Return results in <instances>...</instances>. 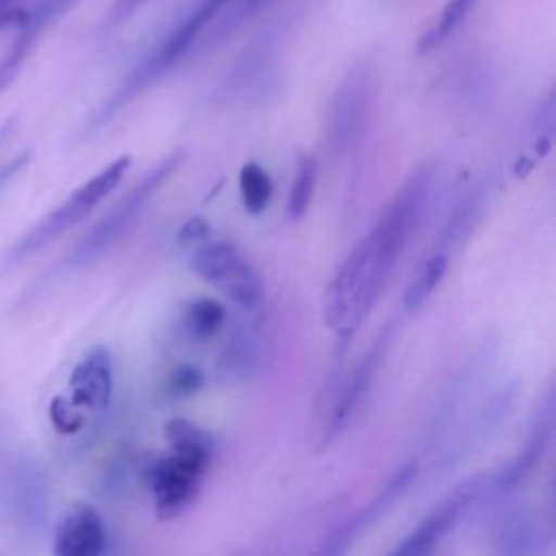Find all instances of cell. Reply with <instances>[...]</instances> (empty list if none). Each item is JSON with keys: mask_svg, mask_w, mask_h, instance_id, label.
<instances>
[{"mask_svg": "<svg viewBox=\"0 0 556 556\" xmlns=\"http://www.w3.org/2000/svg\"><path fill=\"white\" fill-rule=\"evenodd\" d=\"M374 96V74L367 63L354 65L339 85L328 109V148H348L361 132Z\"/></svg>", "mask_w": 556, "mask_h": 556, "instance_id": "8", "label": "cell"}, {"mask_svg": "<svg viewBox=\"0 0 556 556\" xmlns=\"http://www.w3.org/2000/svg\"><path fill=\"white\" fill-rule=\"evenodd\" d=\"M198 384H200V374L195 369H182L180 376H176V380H174V387L182 389L185 393L193 391Z\"/></svg>", "mask_w": 556, "mask_h": 556, "instance_id": "26", "label": "cell"}, {"mask_svg": "<svg viewBox=\"0 0 556 556\" xmlns=\"http://www.w3.org/2000/svg\"><path fill=\"white\" fill-rule=\"evenodd\" d=\"M552 434H554V402H552V395H547L539 408V415L534 417V421L530 426L523 447L508 463V467L502 469V473L497 478L500 491L517 489L534 473L536 465L541 463V458L545 456V452L552 443Z\"/></svg>", "mask_w": 556, "mask_h": 556, "instance_id": "14", "label": "cell"}, {"mask_svg": "<svg viewBox=\"0 0 556 556\" xmlns=\"http://www.w3.org/2000/svg\"><path fill=\"white\" fill-rule=\"evenodd\" d=\"M206 235H208V224H206L204 219H200V217H193V219H189V222L182 226L178 239H180L182 243H200Z\"/></svg>", "mask_w": 556, "mask_h": 556, "instance_id": "24", "label": "cell"}, {"mask_svg": "<svg viewBox=\"0 0 556 556\" xmlns=\"http://www.w3.org/2000/svg\"><path fill=\"white\" fill-rule=\"evenodd\" d=\"M185 161L182 150L169 152L165 159L159 161L139 182H135L124 198L113 204V208L70 250V254L63 258V269H78L87 263L96 261L102 252H106L119 237L126 235V230L137 222L143 206L150 202V198L163 187V182L178 172V167Z\"/></svg>", "mask_w": 556, "mask_h": 556, "instance_id": "4", "label": "cell"}, {"mask_svg": "<svg viewBox=\"0 0 556 556\" xmlns=\"http://www.w3.org/2000/svg\"><path fill=\"white\" fill-rule=\"evenodd\" d=\"M315 182H317V161H315V156L304 154L298 161L295 178H293L289 200H287V213L291 219H300L308 211L313 191H315Z\"/></svg>", "mask_w": 556, "mask_h": 556, "instance_id": "19", "label": "cell"}, {"mask_svg": "<svg viewBox=\"0 0 556 556\" xmlns=\"http://www.w3.org/2000/svg\"><path fill=\"white\" fill-rule=\"evenodd\" d=\"M391 326H387L378 339L374 341V345L369 348V352L356 363V367L350 371V376L345 378V384L341 389V395L330 413V419H328V430H326V443L337 437L348 424L350 419L354 417V413L358 410L361 402L365 400L380 365H382V358L387 354V348H389V341H391Z\"/></svg>", "mask_w": 556, "mask_h": 556, "instance_id": "10", "label": "cell"}, {"mask_svg": "<svg viewBox=\"0 0 556 556\" xmlns=\"http://www.w3.org/2000/svg\"><path fill=\"white\" fill-rule=\"evenodd\" d=\"M163 432H165L169 447L176 452L200 454L206 458H211V454H213V439L208 437V432L187 419H169L165 424Z\"/></svg>", "mask_w": 556, "mask_h": 556, "instance_id": "18", "label": "cell"}, {"mask_svg": "<svg viewBox=\"0 0 556 556\" xmlns=\"http://www.w3.org/2000/svg\"><path fill=\"white\" fill-rule=\"evenodd\" d=\"M271 0H235L228 9H226V24L228 26H224V30L226 28H230L232 24H239V22H243V20H248V17H252L254 13H258L265 4H269ZM222 30V33H224Z\"/></svg>", "mask_w": 556, "mask_h": 556, "instance_id": "22", "label": "cell"}, {"mask_svg": "<svg viewBox=\"0 0 556 556\" xmlns=\"http://www.w3.org/2000/svg\"><path fill=\"white\" fill-rule=\"evenodd\" d=\"M9 130H11V126H9V124H4V126L0 128V146L4 143V139H9Z\"/></svg>", "mask_w": 556, "mask_h": 556, "instance_id": "27", "label": "cell"}, {"mask_svg": "<svg viewBox=\"0 0 556 556\" xmlns=\"http://www.w3.org/2000/svg\"><path fill=\"white\" fill-rule=\"evenodd\" d=\"M206 463V456L172 450L169 456L161 458L152 467L150 486L156 502V515L161 519L180 515L193 502Z\"/></svg>", "mask_w": 556, "mask_h": 556, "instance_id": "7", "label": "cell"}, {"mask_svg": "<svg viewBox=\"0 0 556 556\" xmlns=\"http://www.w3.org/2000/svg\"><path fill=\"white\" fill-rule=\"evenodd\" d=\"M191 254V269L243 308H258L265 287L250 261L226 241H200Z\"/></svg>", "mask_w": 556, "mask_h": 556, "instance_id": "5", "label": "cell"}, {"mask_svg": "<svg viewBox=\"0 0 556 556\" xmlns=\"http://www.w3.org/2000/svg\"><path fill=\"white\" fill-rule=\"evenodd\" d=\"M239 191L245 211L250 215H261L271 200V178L261 165L245 163L239 172Z\"/></svg>", "mask_w": 556, "mask_h": 556, "instance_id": "17", "label": "cell"}, {"mask_svg": "<svg viewBox=\"0 0 556 556\" xmlns=\"http://www.w3.org/2000/svg\"><path fill=\"white\" fill-rule=\"evenodd\" d=\"M35 0H0V33L17 28Z\"/></svg>", "mask_w": 556, "mask_h": 556, "instance_id": "21", "label": "cell"}, {"mask_svg": "<svg viewBox=\"0 0 556 556\" xmlns=\"http://www.w3.org/2000/svg\"><path fill=\"white\" fill-rule=\"evenodd\" d=\"M78 0H35L26 13V20L15 28L17 35L0 59V93L15 80L20 67L24 65L28 52L33 50L37 37L63 13H67Z\"/></svg>", "mask_w": 556, "mask_h": 556, "instance_id": "13", "label": "cell"}, {"mask_svg": "<svg viewBox=\"0 0 556 556\" xmlns=\"http://www.w3.org/2000/svg\"><path fill=\"white\" fill-rule=\"evenodd\" d=\"M476 2L478 0H447L441 9L437 22L417 41V52L426 54V52L439 48L441 43H445L458 30V26L465 22V17L471 13Z\"/></svg>", "mask_w": 556, "mask_h": 556, "instance_id": "15", "label": "cell"}, {"mask_svg": "<svg viewBox=\"0 0 556 556\" xmlns=\"http://www.w3.org/2000/svg\"><path fill=\"white\" fill-rule=\"evenodd\" d=\"M235 0H198L163 37L159 48H154L122 83V87L109 98V102L100 109L93 119V126L104 124L111 115H115L122 106H126L132 98H137L146 87L159 80L165 72L178 65L195 46L204 39L208 28L219 20V15Z\"/></svg>", "mask_w": 556, "mask_h": 556, "instance_id": "2", "label": "cell"}, {"mask_svg": "<svg viewBox=\"0 0 556 556\" xmlns=\"http://www.w3.org/2000/svg\"><path fill=\"white\" fill-rule=\"evenodd\" d=\"M417 473V465L415 463H406L402 467H397L393 471V476L389 478V482L376 493V497L365 504V508H361L352 519H348L324 545L326 554H341L345 552L352 541L365 532L367 528H371L376 521H380V517L387 515V510L404 495V491L410 486L413 478Z\"/></svg>", "mask_w": 556, "mask_h": 556, "instance_id": "11", "label": "cell"}, {"mask_svg": "<svg viewBox=\"0 0 556 556\" xmlns=\"http://www.w3.org/2000/svg\"><path fill=\"white\" fill-rule=\"evenodd\" d=\"M113 389L111 354L106 348H91L70 374V397H56L50 406L52 424L61 432H74L80 426L76 410H89L93 415L109 406Z\"/></svg>", "mask_w": 556, "mask_h": 556, "instance_id": "6", "label": "cell"}, {"mask_svg": "<svg viewBox=\"0 0 556 556\" xmlns=\"http://www.w3.org/2000/svg\"><path fill=\"white\" fill-rule=\"evenodd\" d=\"M28 156H30V152H20L13 161H9V163H4V165L0 167V193H2L4 187L24 169V165L28 163Z\"/></svg>", "mask_w": 556, "mask_h": 556, "instance_id": "25", "label": "cell"}, {"mask_svg": "<svg viewBox=\"0 0 556 556\" xmlns=\"http://www.w3.org/2000/svg\"><path fill=\"white\" fill-rule=\"evenodd\" d=\"M185 319H187V330L191 337L208 339L211 334H215L222 328V324L226 319V311L217 300L200 298L187 306Z\"/></svg>", "mask_w": 556, "mask_h": 556, "instance_id": "20", "label": "cell"}, {"mask_svg": "<svg viewBox=\"0 0 556 556\" xmlns=\"http://www.w3.org/2000/svg\"><path fill=\"white\" fill-rule=\"evenodd\" d=\"M106 549V526L89 504L70 506L54 530V554L98 556Z\"/></svg>", "mask_w": 556, "mask_h": 556, "instance_id": "12", "label": "cell"}, {"mask_svg": "<svg viewBox=\"0 0 556 556\" xmlns=\"http://www.w3.org/2000/svg\"><path fill=\"white\" fill-rule=\"evenodd\" d=\"M445 269H447V254L445 252L430 254L404 293V311L408 313L419 311L424 302L432 295V291L439 287V282L443 280Z\"/></svg>", "mask_w": 556, "mask_h": 556, "instance_id": "16", "label": "cell"}, {"mask_svg": "<svg viewBox=\"0 0 556 556\" xmlns=\"http://www.w3.org/2000/svg\"><path fill=\"white\" fill-rule=\"evenodd\" d=\"M432 169L419 167L397 191L384 215L343 258L324 295V321L350 339L376 304L384 282L415 230L430 191Z\"/></svg>", "mask_w": 556, "mask_h": 556, "instance_id": "1", "label": "cell"}, {"mask_svg": "<svg viewBox=\"0 0 556 556\" xmlns=\"http://www.w3.org/2000/svg\"><path fill=\"white\" fill-rule=\"evenodd\" d=\"M128 165H130V156L122 154L115 161H111L106 167H102L98 174H93L89 180H85L80 187H76L65 202L52 208L46 217H41L20 239L11 243V248L2 256V267L9 269L22 263L24 258L37 254L39 250L50 245L54 239L65 235L70 228L80 224L119 185Z\"/></svg>", "mask_w": 556, "mask_h": 556, "instance_id": "3", "label": "cell"}, {"mask_svg": "<svg viewBox=\"0 0 556 556\" xmlns=\"http://www.w3.org/2000/svg\"><path fill=\"white\" fill-rule=\"evenodd\" d=\"M480 478H471L456 486L447 497H443L428 515L426 519L393 549V554L400 556H424L434 552L441 541L458 526L463 513L473 502V497L480 491Z\"/></svg>", "mask_w": 556, "mask_h": 556, "instance_id": "9", "label": "cell"}, {"mask_svg": "<svg viewBox=\"0 0 556 556\" xmlns=\"http://www.w3.org/2000/svg\"><path fill=\"white\" fill-rule=\"evenodd\" d=\"M150 0H115L111 4V11L106 15V28L122 26L126 20H130L139 9H143Z\"/></svg>", "mask_w": 556, "mask_h": 556, "instance_id": "23", "label": "cell"}]
</instances>
